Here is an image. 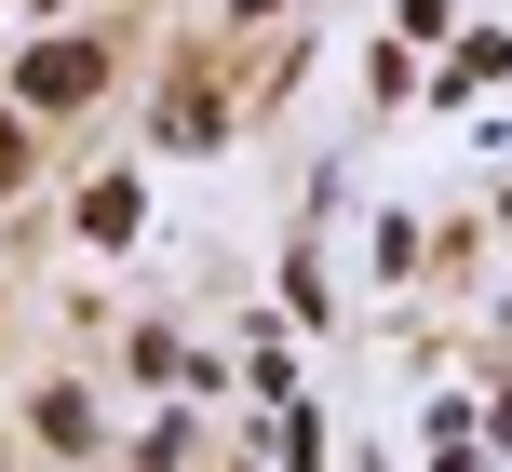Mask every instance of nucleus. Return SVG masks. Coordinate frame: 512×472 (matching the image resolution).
Here are the masks:
<instances>
[{"label":"nucleus","instance_id":"f257e3e1","mask_svg":"<svg viewBox=\"0 0 512 472\" xmlns=\"http://www.w3.org/2000/svg\"><path fill=\"white\" fill-rule=\"evenodd\" d=\"M27 95H41V108H81V95H95V54H81V41L27 54Z\"/></svg>","mask_w":512,"mask_h":472}]
</instances>
